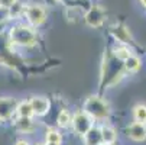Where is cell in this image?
Segmentation results:
<instances>
[{
    "label": "cell",
    "instance_id": "cell-1",
    "mask_svg": "<svg viewBox=\"0 0 146 145\" xmlns=\"http://www.w3.org/2000/svg\"><path fill=\"white\" fill-rule=\"evenodd\" d=\"M9 39L13 45L17 47H33L36 44V31L33 26L31 25H25V23H16L10 28L9 32Z\"/></svg>",
    "mask_w": 146,
    "mask_h": 145
},
{
    "label": "cell",
    "instance_id": "cell-2",
    "mask_svg": "<svg viewBox=\"0 0 146 145\" xmlns=\"http://www.w3.org/2000/svg\"><path fill=\"white\" fill-rule=\"evenodd\" d=\"M82 109H84L94 120H106V119H109V116L111 113L110 105L98 96H90L84 102Z\"/></svg>",
    "mask_w": 146,
    "mask_h": 145
},
{
    "label": "cell",
    "instance_id": "cell-3",
    "mask_svg": "<svg viewBox=\"0 0 146 145\" xmlns=\"http://www.w3.org/2000/svg\"><path fill=\"white\" fill-rule=\"evenodd\" d=\"M93 126H94V119L84 109H82V110H77L75 113H72L71 128H72V131L77 135L84 136Z\"/></svg>",
    "mask_w": 146,
    "mask_h": 145
},
{
    "label": "cell",
    "instance_id": "cell-4",
    "mask_svg": "<svg viewBox=\"0 0 146 145\" xmlns=\"http://www.w3.org/2000/svg\"><path fill=\"white\" fill-rule=\"evenodd\" d=\"M26 17V22L33 26V28H38L40 25H44L46 22V17H48V13H46V9L42 6V5H38V3H29L26 5L25 7V15Z\"/></svg>",
    "mask_w": 146,
    "mask_h": 145
},
{
    "label": "cell",
    "instance_id": "cell-5",
    "mask_svg": "<svg viewBox=\"0 0 146 145\" xmlns=\"http://www.w3.org/2000/svg\"><path fill=\"white\" fill-rule=\"evenodd\" d=\"M106 17H107V12L104 9V6L100 3H94L84 13V22L87 26L96 29V28L103 26V23L106 22Z\"/></svg>",
    "mask_w": 146,
    "mask_h": 145
},
{
    "label": "cell",
    "instance_id": "cell-6",
    "mask_svg": "<svg viewBox=\"0 0 146 145\" xmlns=\"http://www.w3.org/2000/svg\"><path fill=\"white\" fill-rule=\"evenodd\" d=\"M19 102L15 97H0V119L9 120L13 116H16Z\"/></svg>",
    "mask_w": 146,
    "mask_h": 145
},
{
    "label": "cell",
    "instance_id": "cell-7",
    "mask_svg": "<svg viewBox=\"0 0 146 145\" xmlns=\"http://www.w3.org/2000/svg\"><path fill=\"white\" fill-rule=\"evenodd\" d=\"M29 102L33 109V116H45L51 109L49 99H46L44 96H33L29 99Z\"/></svg>",
    "mask_w": 146,
    "mask_h": 145
},
{
    "label": "cell",
    "instance_id": "cell-8",
    "mask_svg": "<svg viewBox=\"0 0 146 145\" xmlns=\"http://www.w3.org/2000/svg\"><path fill=\"white\" fill-rule=\"evenodd\" d=\"M127 136L132 139V141H136V142H142L146 139V123H142V122H133L129 125L127 128Z\"/></svg>",
    "mask_w": 146,
    "mask_h": 145
},
{
    "label": "cell",
    "instance_id": "cell-9",
    "mask_svg": "<svg viewBox=\"0 0 146 145\" xmlns=\"http://www.w3.org/2000/svg\"><path fill=\"white\" fill-rule=\"evenodd\" d=\"M13 126L16 131L22 134H31L35 131V122L32 118H25V116H16L13 120Z\"/></svg>",
    "mask_w": 146,
    "mask_h": 145
},
{
    "label": "cell",
    "instance_id": "cell-10",
    "mask_svg": "<svg viewBox=\"0 0 146 145\" xmlns=\"http://www.w3.org/2000/svg\"><path fill=\"white\" fill-rule=\"evenodd\" d=\"M110 32H111L113 38L117 41V42H120V44H129V42H130V39H132V38H130V32H129V29L124 26V25H121V23L111 26Z\"/></svg>",
    "mask_w": 146,
    "mask_h": 145
},
{
    "label": "cell",
    "instance_id": "cell-11",
    "mask_svg": "<svg viewBox=\"0 0 146 145\" xmlns=\"http://www.w3.org/2000/svg\"><path fill=\"white\" fill-rule=\"evenodd\" d=\"M84 145H98L103 144V136H101V128L98 126H93L84 136Z\"/></svg>",
    "mask_w": 146,
    "mask_h": 145
},
{
    "label": "cell",
    "instance_id": "cell-12",
    "mask_svg": "<svg viewBox=\"0 0 146 145\" xmlns=\"http://www.w3.org/2000/svg\"><path fill=\"white\" fill-rule=\"evenodd\" d=\"M123 67H124V71L126 73H137L142 67V59L132 54L127 59L123 61Z\"/></svg>",
    "mask_w": 146,
    "mask_h": 145
},
{
    "label": "cell",
    "instance_id": "cell-13",
    "mask_svg": "<svg viewBox=\"0 0 146 145\" xmlns=\"http://www.w3.org/2000/svg\"><path fill=\"white\" fill-rule=\"evenodd\" d=\"M101 128V136H103V142L106 145H110V144H114L117 141V132L113 126L110 125H103L100 126Z\"/></svg>",
    "mask_w": 146,
    "mask_h": 145
},
{
    "label": "cell",
    "instance_id": "cell-14",
    "mask_svg": "<svg viewBox=\"0 0 146 145\" xmlns=\"http://www.w3.org/2000/svg\"><path fill=\"white\" fill-rule=\"evenodd\" d=\"M16 116H25V118H33V109L29 100L25 102H20L17 105L16 109Z\"/></svg>",
    "mask_w": 146,
    "mask_h": 145
},
{
    "label": "cell",
    "instance_id": "cell-15",
    "mask_svg": "<svg viewBox=\"0 0 146 145\" xmlns=\"http://www.w3.org/2000/svg\"><path fill=\"white\" fill-rule=\"evenodd\" d=\"M25 7H26V5H23L22 2L16 0V2H15L12 6L7 7V9H9V16H10V19L22 17V16L25 15Z\"/></svg>",
    "mask_w": 146,
    "mask_h": 145
},
{
    "label": "cell",
    "instance_id": "cell-16",
    "mask_svg": "<svg viewBox=\"0 0 146 145\" xmlns=\"http://www.w3.org/2000/svg\"><path fill=\"white\" fill-rule=\"evenodd\" d=\"M113 55L119 61H121V63H123L124 59H127L132 55V51H130L129 47H126V44H121V45H117V47L113 48Z\"/></svg>",
    "mask_w": 146,
    "mask_h": 145
},
{
    "label": "cell",
    "instance_id": "cell-17",
    "mask_svg": "<svg viewBox=\"0 0 146 145\" xmlns=\"http://www.w3.org/2000/svg\"><path fill=\"white\" fill-rule=\"evenodd\" d=\"M71 120H72V115L68 110H61L58 113L56 122H58L59 128H68V126H71Z\"/></svg>",
    "mask_w": 146,
    "mask_h": 145
},
{
    "label": "cell",
    "instance_id": "cell-18",
    "mask_svg": "<svg viewBox=\"0 0 146 145\" xmlns=\"http://www.w3.org/2000/svg\"><path fill=\"white\" fill-rule=\"evenodd\" d=\"M133 120L146 123V105H136L133 109Z\"/></svg>",
    "mask_w": 146,
    "mask_h": 145
},
{
    "label": "cell",
    "instance_id": "cell-19",
    "mask_svg": "<svg viewBox=\"0 0 146 145\" xmlns=\"http://www.w3.org/2000/svg\"><path fill=\"white\" fill-rule=\"evenodd\" d=\"M45 141L46 142H56V144H61L62 142V135L58 129H48L46 131V135H45Z\"/></svg>",
    "mask_w": 146,
    "mask_h": 145
},
{
    "label": "cell",
    "instance_id": "cell-20",
    "mask_svg": "<svg viewBox=\"0 0 146 145\" xmlns=\"http://www.w3.org/2000/svg\"><path fill=\"white\" fill-rule=\"evenodd\" d=\"M7 20H10L9 9H7V7H3V6H0V22H7Z\"/></svg>",
    "mask_w": 146,
    "mask_h": 145
},
{
    "label": "cell",
    "instance_id": "cell-21",
    "mask_svg": "<svg viewBox=\"0 0 146 145\" xmlns=\"http://www.w3.org/2000/svg\"><path fill=\"white\" fill-rule=\"evenodd\" d=\"M15 2H16V0H0V6H3V7H9V6H12Z\"/></svg>",
    "mask_w": 146,
    "mask_h": 145
},
{
    "label": "cell",
    "instance_id": "cell-22",
    "mask_svg": "<svg viewBox=\"0 0 146 145\" xmlns=\"http://www.w3.org/2000/svg\"><path fill=\"white\" fill-rule=\"evenodd\" d=\"M15 145H31V144H29L28 141H25V139H19Z\"/></svg>",
    "mask_w": 146,
    "mask_h": 145
},
{
    "label": "cell",
    "instance_id": "cell-23",
    "mask_svg": "<svg viewBox=\"0 0 146 145\" xmlns=\"http://www.w3.org/2000/svg\"><path fill=\"white\" fill-rule=\"evenodd\" d=\"M6 23L7 22H0V35L5 32V28H6Z\"/></svg>",
    "mask_w": 146,
    "mask_h": 145
},
{
    "label": "cell",
    "instance_id": "cell-24",
    "mask_svg": "<svg viewBox=\"0 0 146 145\" xmlns=\"http://www.w3.org/2000/svg\"><path fill=\"white\" fill-rule=\"evenodd\" d=\"M139 2H140V5H142V6L146 9V0H139Z\"/></svg>",
    "mask_w": 146,
    "mask_h": 145
},
{
    "label": "cell",
    "instance_id": "cell-25",
    "mask_svg": "<svg viewBox=\"0 0 146 145\" xmlns=\"http://www.w3.org/2000/svg\"><path fill=\"white\" fill-rule=\"evenodd\" d=\"M45 145H61V144H56V142H45Z\"/></svg>",
    "mask_w": 146,
    "mask_h": 145
},
{
    "label": "cell",
    "instance_id": "cell-26",
    "mask_svg": "<svg viewBox=\"0 0 146 145\" xmlns=\"http://www.w3.org/2000/svg\"><path fill=\"white\" fill-rule=\"evenodd\" d=\"M51 2H55L56 3V2H59V0H51Z\"/></svg>",
    "mask_w": 146,
    "mask_h": 145
},
{
    "label": "cell",
    "instance_id": "cell-27",
    "mask_svg": "<svg viewBox=\"0 0 146 145\" xmlns=\"http://www.w3.org/2000/svg\"><path fill=\"white\" fill-rule=\"evenodd\" d=\"M98 145H106V144H104V142H103V144H98Z\"/></svg>",
    "mask_w": 146,
    "mask_h": 145
},
{
    "label": "cell",
    "instance_id": "cell-28",
    "mask_svg": "<svg viewBox=\"0 0 146 145\" xmlns=\"http://www.w3.org/2000/svg\"><path fill=\"white\" fill-rule=\"evenodd\" d=\"M39 145H45V144H39Z\"/></svg>",
    "mask_w": 146,
    "mask_h": 145
},
{
    "label": "cell",
    "instance_id": "cell-29",
    "mask_svg": "<svg viewBox=\"0 0 146 145\" xmlns=\"http://www.w3.org/2000/svg\"><path fill=\"white\" fill-rule=\"evenodd\" d=\"M0 122H3V120H2V119H0Z\"/></svg>",
    "mask_w": 146,
    "mask_h": 145
},
{
    "label": "cell",
    "instance_id": "cell-30",
    "mask_svg": "<svg viewBox=\"0 0 146 145\" xmlns=\"http://www.w3.org/2000/svg\"><path fill=\"white\" fill-rule=\"evenodd\" d=\"M110 145H114V144H110Z\"/></svg>",
    "mask_w": 146,
    "mask_h": 145
}]
</instances>
